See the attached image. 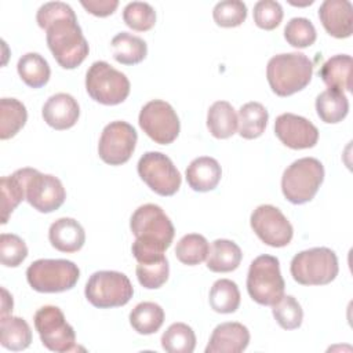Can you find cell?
<instances>
[{
    "instance_id": "obj_31",
    "label": "cell",
    "mask_w": 353,
    "mask_h": 353,
    "mask_svg": "<svg viewBox=\"0 0 353 353\" xmlns=\"http://www.w3.org/2000/svg\"><path fill=\"white\" fill-rule=\"evenodd\" d=\"M163 323L164 310L154 302H141L130 313V324L141 335L154 334Z\"/></svg>"
},
{
    "instance_id": "obj_15",
    "label": "cell",
    "mask_w": 353,
    "mask_h": 353,
    "mask_svg": "<svg viewBox=\"0 0 353 353\" xmlns=\"http://www.w3.org/2000/svg\"><path fill=\"white\" fill-rule=\"evenodd\" d=\"M250 223L255 234L270 247H285L294 234L290 221L272 204L258 205L251 214Z\"/></svg>"
},
{
    "instance_id": "obj_34",
    "label": "cell",
    "mask_w": 353,
    "mask_h": 353,
    "mask_svg": "<svg viewBox=\"0 0 353 353\" xmlns=\"http://www.w3.org/2000/svg\"><path fill=\"white\" fill-rule=\"evenodd\" d=\"M161 346L168 353H192L196 347L194 331L185 323H174L161 335Z\"/></svg>"
},
{
    "instance_id": "obj_39",
    "label": "cell",
    "mask_w": 353,
    "mask_h": 353,
    "mask_svg": "<svg viewBox=\"0 0 353 353\" xmlns=\"http://www.w3.org/2000/svg\"><path fill=\"white\" fill-rule=\"evenodd\" d=\"M135 272L138 281L142 287L148 290H156L167 281L170 274V266L167 258L163 256L153 262L138 263Z\"/></svg>"
},
{
    "instance_id": "obj_40",
    "label": "cell",
    "mask_w": 353,
    "mask_h": 353,
    "mask_svg": "<svg viewBox=\"0 0 353 353\" xmlns=\"http://www.w3.org/2000/svg\"><path fill=\"white\" fill-rule=\"evenodd\" d=\"M212 17L219 26H239L247 18V6L241 0H222L215 4Z\"/></svg>"
},
{
    "instance_id": "obj_26",
    "label": "cell",
    "mask_w": 353,
    "mask_h": 353,
    "mask_svg": "<svg viewBox=\"0 0 353 353\" xmlns=\"http://www.w3.org/2000/svg\"><path fill=\"white\" fill-rule=\"evenodd\" d=\"M26 167L17 170L14 174L1 176V223H7L11 212L25 199Z\"/></svg>"
},
{
    "instance_id": "obj_14",
    "label": "cell",
    "mask_w": 353,
    "mask_h": 353,
    "mask_svg": "<svg viewBox=\"0 0 353 353\" xmlns=\"http://www.w3.org/2000/svg\"><path fill=\"white\" fill-rule=\"evenodd\" d=\"M137 139V131L130 123L123 120L110 121L102 130L98 143V154L110 165L124 164L130 160Z\"/></svg>"
},
{
    "instance_id": "obj_21",
    "label": "cell",
    "mask_w": 353,
    "mask_h": 353,
    "mask_svg": "<svg viewBox=\"0 0 353 353\" xmlns=\"http://www.w3.org/2000/svg\"><path fill=\"white\" fill-rule=\"evenodd\" d=\"M222 176L219 163L210 156H200L186 168L188 185L196 192H210L216 188Z\"/></svg>"
},
{
    "instance_id": "obj_28",
    "label": "cell",
    "mask_w": 353,
    "mask_h": 353,
    "mask_svg": "<svg viewBox=\"0 0 353 353\" xmlns=\"http://www.w3.org/2000/svg\"><path fill=\"white\" fill-rule=\"evenodd\" d=\"M17 70L23 83L32 88H40L47 84L51 74L48 62L39 52L23 54L18 59Z\"/></svg>"
},
{
    "instance_id": "obj_37",
    "label": "cell",
    "mask_w": 353,
    "mask_h": 353,
    "mask_svg": "<svg viewBox=\"0 0 353 353\" xmlns=\"http://www.w3.org/2000/svg\"><path fill=\"white\" fill-rule=\"evenodd\" d=\"M284 37L288 44L296 48H305L316 41V28L310 19L303 17L291 18L284 28Z\"/></svg>"
},
{
    "instance_id": "obj_4",
    "label": "cell",
    "mask_w": 353,
    "mask_h": 353,
    "mask_svg": "<svg viewBox=\"0 0 353 353\" xmlns=\"http://www.w3.org/2000/svg\"><path fill=\"white\" fill-rule=\"evenodd\" d=\"M324 181V167L314 157H302L291 163L283 172L281 190L292 204L310 201Z\"/></svg>"
},
{
    "instance_id": "obj_29",
    "label": "cell",
    "mask_w": 353,
    "mask_h": 353,
    "mask_svg": "<svg viewBox=\"0 0 353 353\" xmlns=\"http://www.w3.org/2000/svg\"><path fill=\"white\" fill-rule=\"evenodd\" d=\"M269 113L259 102H247L239 110V134L241 138L254 139L263 134Z\"/></svg>"
},
{
    "instance_id": "obj_9",
    "label": "cell",
    "mask_w": 353,
    "mask_h": 353,
    "mask_svg": "<svg viewBox=\"0 0 353 353\" xmlns=\"http://www.w3.org/2000/svg\"><path fill=\"white\" fill-rule=\"evenodd\" d=\"M85 90L102 105H117L128 97L130 80L106 61H95L85 73Z\"/></svg>"
},
{
    "instance_id": "obj_33",
    "label": "cell",
    "mask_w": 353,
    "mask_h": 353,
    "mask_svg": "<svg viewBox=\"0 0 353 353\" xmlns=\"http://www.w3.org/2000/svg\"><path fill=\"white\" fill-rule=\"evenodd\" d=\"M240 291L229 279L216 280L210 290V306L216 313H233L240 306Z\"/></svg>"
},
{
    "instance_id": "obj_20",
    "label": "cell",
    "mask_w": 353,
    "mask_h": 353,
    "mask_svg": "<svg viewBox=\"0 0 353 353\" xmlns=\"http://www.w3.org/2000/svg\"><path fill=\"white\" fill-rule=\"evenodd\" d=\"M48 239L54 248L61 252H76L85 243L83 226L73 218H59L51 223Z\"/></svg>"
},
{
    "instance_id": "obj_30",
    "label": "cell",
    "mask_w": 353,
    "mask_h": 353,
    "mask_svg": "<svg viewBox=\"0 0 353 353\" xmlns=\"http://www.w3.org/2000/svg\"><path fill=\"white\" fill-rule=\"evenodd\" d=\"M316 112L324 123H339L349 112L347 97L338 90L327 88L316 98Z\"/></svg>"
},
{
    "instance_id": "obj_18",
    "label": "cell",
    "mask_w": 353,
    "mask_h": 353,
    "mask_svg": "<svg viewBox=\"0 0 353 353\" xmlns=\"http://www.w3.org/2000/svg\"><path fill=\"white\" fill-rule=\"evenodd\" d=\"M248 343V328L241 323L228 321L214 328L205 353H240L247 349Z\"/></svg>"
},
{
    "instance_id": "obj_3",
    "label": "cell",
    "mask_w": 353,
    "mask_h": 353,
    "mask_svg": "<svg viewBox=\"0 0 353 353\" xmlns=\"http://www.w3.org/2000/svg\"><path fill=\"white\" fill-rule=\"evenodd\" d=\"M313 63L302 52H284L272 57L266 66V77L272 91L288 97L303 90L312 80Z\"/></svg>"
},
{
    "instance_id": "obj_13",
    "label": "cell",
    "mask_w": 353,
    "mask_h": 353,
    "mask_svg": "<svg viewBox=\"0 0 353 353\" xmlns=\"http://www.w3.org/2000/svg\"><path fill=\"white\" fill-rule=\"evenodd\" d=\"M25 199L34 210L47 214L58 210L63 204L66 192L57 176L26 167Z\"/></svg>"
},
{
    "instance_id": "obj_19",
    "label": "cell",
    "mask_w": 353,
    "mask_h": 353,
    "mask_svg": "<svg viewBox=\"0 0 353 353\" xmlns=\"http://www.w3.org/2000/svg\"><path fill=\"white\" fill-rule=\"evenodd\" d=\"M41 114L50 127L55 130H68L76 124L80 116V106L70 94L58 92L46 101Z\"/></svg>"
},
{
    "instance_id": "obj_36",
    "label": "cell",
    "mask_w": 353,
    "mask_h": 353,
    "mask_svg": "<svg viewBox=\"0 0 353 353\" xmlns=\"http://www.w3.org/2000/svg\"><path fill=\"white\" fill-rule=\"evenodd\" d=\"M273 317L284 330H295L301 327L303 310L299 302L292 295H283L272 309Z\"/></svg>"
},
{
    "instance_id": "obj_38",
    "label": "cell",
    "mask_w": 353,
    "mask_h": 353,
    "mask_svg": "<svg viewBox=\"0 0 353 353\" xmlns=\"http://www.w3.org/2000/svg\"><path fill=\"white\" fill-rule=\"evenodd\" d=\"M123 19L131 29L145 32L154 26L156 11L146 1H131L123 10Z\"/></svg>"
},
{
    "instance_id": "obj_6",
    "label": "cell",
    "mask_w": 353,
    "mask_h": 353,
    "mask_svg": "<svg viewBox=\"0 0 353 353\" xmlns=\"http://www.w3.org/2000/svg\"><path fill=\"white\" fill-rule=\"evenodd\" d=\"M284 287L280 262L276 256L263 254L251 262L247 274V291L256 303L273 306L284 295Z\"/></svg>"
},
{
    "instance_id": "obj_27",
    "label": "cell",
    "mask_w": 353,
    "mask_h": 353,
    "mask_svg": "<svg viewBox=\"0 0 353 353\" xmlns=\"http://www.w3.org/2000/svg\"><path fill=\"white\" fill-rule=\"evenodd\" d=\"M113 58L123 65H135L145 59L148 54V46L139 36L131 34L128 32L117 33L112 41Z\"/></svg>"
},
{
    "instance_id": "obj_43",
    "label": "cell",
    "mask_w": 353,
    "mask_h": 353,
    "mask_svg": "<svg viewBox=\"0 0 353 353\" xmlns=\"http://www.w3.org/2000/svg\"><path fill=\"white\" fill-rule=\"evenodd\" d=\"M81 6L97 17H106L114 12L119 6L117 0H81Z\"/></svg>"
},
{
    "instance_id": "obj_41",
    "label": "cell",
    "mask_w": 353,
    "mask_h": 353,
    "mask_svg": "<svg viewBox=\"0 0 353 353\" xmlns=\"http://www.w3.org/2000/svg\"><path fill=\"white\" fill-rule=\"evenodd\" d=\"M28 256V247L25 241L12 233L0 234V259L4 266L17 268Z\"/></svg>"
},
{
    "instance_id": "obj_32",
    "label": "cell",
    "mask_w": 353,
    "mask_h": 353,
    "mask_svg": "<svg viewBox=\"0 0 353 353\" xmlns=\"http://www.w3.org/2000/svg\"><path fill=\"white\" fill-rule=\"evenodd\" d=\"M28 112L25 105L15 98L0 99V138L14 137L26 123Z\"/></svg>"
},
{
    "instance_id": "obj_24",
    "label": "cell",
    "mask_w": 353,
    "mask_h": 353,
    "mask_svg": "<svg viewBox=\"0 0 353 353\" xmlns=\"http://www.w3.org/2000/svg\"><path fill=\"white\" fill-rule=\"evenodd\" d=\"M239 125L234 108L228 101L214 102L207 113V128L212 137L225 139L232 137Z\"/></svg>"
},
{
    "instance_id": "obj_8",
    "label": "cell",
    "mask_w": 353,
    "mask_h": 353,
    "mask_svg": "<svg viewBox=\"0 0 353 353\" xmlns=\"http://www.w3.org/2000/svg\"><path fill=\"white\" fill-rule=\"evenodd\" d=\"M84 294L92 306L109 309L128 303L132 298L134 288L124 273L116 270H99L90 276Z\"/></svg>"
},
{
    "instance_id": "obj_25",
    "label": "cell",
    "mask_w": 353,
    "mask_h": 353,
    "mask_svg": "<svg viewBox=\"0 0 353 353\" xmlns=\"http://www.w3.org/2000/svg\"><path fill=\"white\" fill-rule=\"evenodd\" d=\"M32 342V331L29 324L17 316L0 317V343L3 347L18 352L29 347Z\"/></svg>"
},
{
    "instance_id": "obj_22",
    "label": "cell",
    "mask_w": 353,
    "mask_h": 353,
    "mask_svg": "<svg viewBox=\"0 0 353 353\" xmlns=\"http://www.w3.org/2000/svg\"><path fill=\"white\" fill-rule=\"evenodd\" d=\"M350 73H352V57L347 54H338L328 58L320 68L319 76L324 84L331 90L341 92L350 91Z\"/></svg>"
},
{
    "instance_id": "obj_1",
    "label": "cell",
    "mask_w": 353,
    "mask_h": 353,
    "mask_svg": "<svg viewBox=\"0 0 353 353\" xmlns=\"http://www.w3.org/2000/svg\"><path fill=\"white\" fill-rule=\"evenodd\" d=\"M36 21L47 32V46L63 69H74L87 58L88 41L69 4L63 1L44 3L37 10Z\"/></svg>"
},
{
    "instance_id": "obj_23",
    "label": "cell",
    "mask_w": 353,
    "mask_h": 353,
    "mask_svg": "<svg viewBox=\"0 0 353 353\" xmlns=\"http://www.w3.org/2000/svg\"><path fill=\"white\" fill-rule=\"evenodd\" d=\"M241 258V250L234 241L216 239L210 247L207 255V268L215 273L232 272L239 268Z\"/></svg>"
},
{
    "instance_id": "obj_7",
    "label": "cell",
    "mask_w": 353,
    "mask_h": 353,
    "mask_svg": "<svg viewBox=\"0 0 353 353\" xmlns=\"http://www.w3.org/2000/svg\"><path fill=\"white\" fill-rule=\"evenodd\" d=\"M77 265L68 259H37L26 269L29 285L39 292H62L76 285Z\"/></svg>"
},
{
    "instance_id": "obj_44",
    "label": "cell",
    "mask_w": 353,
    "mask_h": 353,
    "mask_svg": "<svg viewBox=\"0 0 353 353\" xmlns=\"http://www.w3.org/2000/svg\"><path fill=\"white\" fill-rule=\"evenodd\" d=\"M1 316H7L11 314L12 312V296L8 294V291L6 288H1Z\"/></svg>"
},
{
    "instance_id": "obj_17",
    "label": "cell",
    "mask_w": 353,
    "mask_h": 353,
    "mask_svg": "<svg viewBox=\"0 0 353 353\" xmlns=\"http://www.w3.org/2000/svg\"><path fill=\"white\" fill-rule=\"evenodd\" d=\"M324 29L336 39H345L353 30V6L349 0H324L319 8Z\"/></svg>"
},
{
    "instance_id": "obj_5",
    "label": "cell",
    "mask_w": 353,
    "mask_h": 353,
    "mask_svg": "<svg viewBox=\"0 0 353 353\" xmlns=\"http://www.w3.org/2000/svg\"><path fill=\"white\" fill-rule=\"evenodd\" d=\"M336 254L327 247H314L298 252L290 265L292 279L302 285H324L338 274Z\"/></svg>"
},
{
    "instance_id": "obj_12",
    "label": "cell",
    "mask_w": 353,
    "mask_h": 353,
    "mask_svg": "<svg viewBox=\"0 0 353 353\" xmlns=\"http://www.w3.org/2000/svg\"><path fill=\"white\" fill-rule=\"evenodd\" d=\"M138 123L143 132L156 143L168 145L179 134L181 123L174 108L161 99L145 103L139 112Z\"/></svg>"
},
{
    "instance_id": "obj_35",
    "label": "cell",
    "mask_w": 353,
    "mask_h": 353,
    "mask_svg": "<svg viewBox=\"0 0 353 353\" xmlns=\"http://www.w3.org/2000/svg\"><path fill=\"white\" fill-rule=\"evenodd\" d=\"M210 244L203 234L189 233L179 239L175 247V255L179 262L193 266L207 259Z\"/></svg>"
},
{
    "instance_id": "obj_10",
    "label": "cell",
    "mask_w": 353,
    "mask_h": 353,
    "mask_svg": "<svg viewBox=\"0 0 353 353\" xmlns=\"http://www.w3.org/2000/svg\"><path fill=\"white\" fill-rule=\"evenodd\" d=\"M34 328L41 343L51 352L65 353L76 349V334L66 321L63 312L54 305H46L34 313Z\"/></svg>"
},
{
    "instance_id": "obj_11",
    "label": "cell",
    "mask_w": 353,
    "mask_h": 353,
    "mask_svg": "<svg viewBox=\"0 0 353 353\" xmlns=\"http://www.w3.org/2000/svg\"><path fill=\"white\" fill-rule=\"evenodd\" d=\"M141 179L157 194L172 196L181 188L182 176L172 160L161 152H146L137 164Z\"/></svg>"
},
{
    "instance_id": "obj_2",
    "label": "cell",
    "mask_w": 353,
    "mask_h": 353,
    "mask_svg": "<svg viewBox=\"0 0 353 353\" xmlns=\"http://www.w3.org/2000/svg\"><path fill=\"white\" fill-rule=\"evenodd\" d=\"M131 232L135 236L132 243V254L138 263L153 262L164 256V251L171 245L175 229L157 204L139 205L130 219Z\"/></svg>"
},
{
    "instance_id": "obj_16",
    "label": "cell",
    "mask_w": 353,
    "mask_h": 353,
    "mask_svg": "<svg viewBox=\"0 0 353 353\" xmlns=\"http://www.w3.org/2000/svg\"><path fill=\"white\" fill-rule=\"evenodd\" d=\"M276 137L291 149L313 148L319 141L317 127L307 119L294 114L281 113L274 120Z\"/></svg>"
},
{
    "instance_id": "obj_42",
    "label": "cell",
    "mask_w": 353,
    "mask_h": 353,
    "mask_svg": "<svg viewBox=\"0 0 353 353\" xmlns=\"http://www.w3.org/2000/svg\"><path fill=\"white\" fill-rule=\"evenodd\" d=\"M254 22L266 30L277 28L283 19V7L274 0H259L254 6Z\"/></svg>"
}]
</instances>
